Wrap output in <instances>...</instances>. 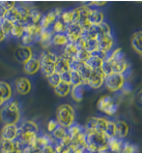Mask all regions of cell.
Returning a JSON list of instances; mask_svg holds the SVG:
<instances>
[{
  "label": "cell",
  "mask_w": 142,
  "mask_h": 153,
  "mask_svg": "<svg viewBox=\"0 0 142 153\" xmlns=\"http://www.w3.org/2000/svg\"><path fill=\"white\" fill-rule=\"evenodd\" d=\"M21 118V108L17 100H10L6 102L0 109V120L4 125H18Z\"/></svg>",
  "instance_id": "cell-1"
},
{
  "label": "cell",
  "mask_w": 142,
  "mask_h": 153,
  "mask_svg": "<svg viewBox=\"0 0 142 153\" xmlns=\"http://www.w3.org/2000/svg\"><path fill=\"white\" fill-rule=\"evenodd\" d=\"M56 121L58 125L64 128H69L75 123L76 112L70 103H61L56 109Z\"/></svg>",
  "instance_id": "cell-2"
},
{
  "label": "cell",
  "mask_w": 142,
  "mask_h": 153,
  "mask_svg": "<svg viewBox=\"0 0 142 153\" xmlns=\"http://www.w3.org/2000/svg\"><path fill=\"white\" fill-rule=\"evenodd\" d=\"M96 107H98L99 111L102 112L103 114L107 115V116H113L117 112V109H118V105L115 102L114 98L110 95L102 96L98 100Z\"/></svg>",
  "instance_id": "cell-3"
},
{
  "label": "cell",
  "mask_w": 142,
  "mask_h": 153,
  "mask_svg": "<svg viewBox=\"0 0 142 153\" xmlns=\"http://www.w3.org/2000/svg\"><path fill=\"white\" fill-rule=\"evenodd\" d=\"M125 84L126 76L123 75H118V74H112L110 76H107L104 80V85L111 92L120 91Z\"/></svg>",
  "instance_id": "cell-4"
},
{
  "label": "cell",
  "mask_w": 142,
  "mask_h": 153,
  "mask_svg": "<svg viewBox=\"0 0 142 153\" xmlns=\"http://www.w3.org/2000/svg\"><path fill=\"white\" fill-rule=\"evenodd\" d=\"M15 90L19 95H27L32 90V83L26 76H19L15 80Z\"/></svg>",
  "instance_id": "cell-5"
},
{
  "label": "cell",
  "mask_w": 142,
  "mask_h": 153,
  "mask_svg": "<svg viewBox=\"0 0 142 153\" xmlns=\"http://www.w3.org/2000/svg\"><path fill=\"white\" fill-rule=\"evenodd\" d=\"M108 119L105 117H92L88 120L86 125L84 126L85 130H92V131L104 132L107 125Z\"/></svg>",
  "instance_id": "cell-6"
},
{
  "label": "cell",
  "mask_w": 142,
  "mask_h": 153,
  "mask_svg": "<svg viewBox=\"0 0 142 153\" xmlns=\"http://www.w3.org/2000/svg\"><path fill=\"white\" fill-rule=\"evenodd\" d=\"M99 44V50L103 53H109L113 50L114 37L112 34H99L96 37Z\"/></svg>",
  "instance_id": "cell-7"
},
{
  "label": "cell",
  "mask_w": 142,
  "mask_h": 153,
  "mask_svg": "<svg viewBox=\"0 0 142 153\" xmlns=\"http://www.w3.org/2000/svg\"><path fill=\"white\" fill-rule=\"evenodd\" d=\"M83 28L79 25L78 23H72L67 26V30H65V35L67 36L69 42H73L75 44L79 38L82 37L83 35Z\"/></svg>",
  "instance_id": "cell-8"
},
{
  "label": "cell",
  "mask_w": 142,
  "mask_h": 153,
  "mask_svg": "<svg viewBox=\"0 0 142 153\" xmlns=\"http://www.w3.org/2000/svg\"><path fill=\"white\" fill-rule=\"evenodd\" d=\"M18 134H19V127L16 124H6L1 128V139L6 141H16Z\"/></svg>",
  "instance_id": "cell-9"
},
{
  "label": "cell",
  "mask_w": 142,
  "mask_h": 153,
  "mask_svg": "<svg viewBox=\"0 0 142 153\" xmlns=\"http://www.w3.org/2000/svg\"><path fill=\"white\" fill-rule=\"evenodd\" d=\"M106 76H104L102 71H91L88 80H87V86L92 89H100L104 85V80Z\"/></svg>",
  "instance_id": "cell-10"
},
{
  "label": "cell",
  "mask_w": 142,
  "mask_h": 153,
  "mask_svg": "<svg viewBox=\"0 0 142 153\" xmlns=\"http://www.w3.org/2000/svg\"><path fill=\"white\" fill-rule=\"evenodd\" d=\"M15 57L18 61L24 64L28 60H30L32 57H34L32 48L31 47H24V46L19 47L15 52Z\"/></svg>",
  "instance_id": "cell-11"
},
{
  "label": "cell",
  "mask_w": 142,
  "mask_h": 153,
  "mask_svg": "<svg viewBox=\"0 0 142 153\" xmlns=\"http://www.w3.org/2000/svg\"><path fill=\"white\" fill-rule=\"evenodd\" d=\"M40 69V61L37 57H32L30 60L23 64V71L26 75L34 76Z\"/></svg>",
  "instance_id": "cell-12"
},
{
  "label": "cell",
  "mask_w": 142,
  "mask_h": 153,
  "mask_svg": "<svg viewBox=\"0 0 142 153\" xmlns=\"http://www.w3.org/2000/svg\"><path fill=\"white\" fill-rule=\"evenodd\" d=\"M87 20L90 23V25H100L103 22H105V15L99 8L90 7L88 12V16H87Z\"/></svg>",
  "instance_id": "cell-13"
},
{
  "label": "cell",
  "mask_w": 142,
  "mask_h": 153,
  "mask_svg": "<svg viewBox=\"0 0 142 153\" xmlns=\"http://www.w3.org/2000/svg\"><path fill=\"white\" fill-rule=\"evenodd\" d=\"M58 19V17L56 16L55 12L50 10L46 13V15L42 16V19L40 21V26L43 30H47V29H51V27L53 26V24L56 22V20Z\"/></svg>",
  "instance_id": "cell-14"
},
{
  "label": "cell",
  "mask_w": 142,
  "mask_h": 153,
  "mask_svg": "<svg viewBox=\"0 0 142 153\" xmlns=\"http://www.w3.org/2000/svg\"><path fill=\"white\" fill-rule=\"evenodd\" d=\"M23 148L18 141H6L0 139V153H10L15 149L23 150Z\"/></svg>",
  "instance_id": "cell-15"
},
{
  "label": "cell",
  "mask_w": 142,
  "mask_h": 153,
  "mask_svg": "<svg viewBox=\"0 0 142 153\" xmlns=\"http://www.w3.org/2000/svg\"><path fill=\"white\" fill-rule=\"evenodd\" d=\"M130 131V126L127 121L125 120H118L115 121V137L118 139L123 140L127 138Z\"/></svg>",
  "instance_id": "cell-16"
},
{
  "label": "cell",
  "mask_w": 142,
  "mask_h": 153,
  "mask_svg": "<svg viewBox=\"0 0 142 153\" xmlns=\"http://www.w3.org/2000/svg\"><path fill=\"white\" fill-rule=\"evenodd\" d=\"M112 71H113V74H118V75H123L129 71L130 68V63L127 59L123 58V59H119L115 62H112Z\"/></svg>",
  "instance_id": "cell-17"
},
{
  "label": "cell",
  "mask_w": 142,
  "mask_h": 153,
  "mask_svg": "<svg viewBox=\"0 0 142 153\" xmlns=\"http://www.w3.org/2000/svg\"><path fill=\"white\" fill-rule=\"evenodd\" d=\"M54 33L52 32L50 29H47V30H42V32L39 35V39L37 42H40V44L42 45L43 49L44 50H49L52 47L51 44V39L53 36Z\"/></svg>",
  "instance_id": "cell-18"
},
{
  "label": "cell",
  "mask_w": 142,
  "mask_h": 153,
  "mask_svg": "<svg viewBox=\"0 0 142 153\" xmlns=\"http://www.w3.org/2000/svg\"><path fill=\"white\" fill-rule=\"evenodd\" d=\"M71 60L67 59V57H64V55H60L57 57L55 63V73H57L58 75L64 73V71H70V64H71Z\"/></svg>",
  "instance_id": "cell-19"
},
{
  "label": "cell",
  "mask_w": 142,
  "mask_h": 153,
  "mask_svg": "<svg viewBox=\"0 0 142 153\" xmlns=\"http://www.w3.org/2000/svg\"><path fill=\"white\" fill-rule=\"evenodd\" d=\"M0 96L4 100V102L13 98V87L6 81H0Z\"/></svg>",
  "instance_id": "cell-20"
},
{
  "label": "cell",
  "mask_w": 142,
  "mask_h": 153,
  "mask_svg": "<svg viewBox=\"0 0 142 153\" xmlns=\"http://www.w3.org/2000/svg\"><path fill=\"white\" fill-rule=\"evenodd\" d=\"M123 143H125V141H123L121 139L116 138V137L108 139L107 142L108 151L111 153H120L121 149H123Z\"/></svg>",
  "instance_id": "cell-21"
},
{
  "label": "cell",
  "mask_w": 142,
  "mask_h": 153,
  "mask_svg": "<svg viewBox=\"0 0 142 153\" xmlns=\"http://www.w3.org/2000/svg\"><path fill=\"white\" fill-rule=\"evenodd\" d=\"M57 57H58V55H56L54 52H52L50 50H44V52H42V54H40L39 59L40 61V64L55 65Z\"/></svg>",
  "instance_id": "cell-22"
},
{
  "label": "cell",
  "mask_w": 142,
  "mask_h": 153,
  "mask_svg": "<svg viewBox=\"0 0 142 153\" xmlns=\"http://www.w3.org/2000/svg\"><path fill=\"white\" fill-rule=\"evenodd\" d=\"M20 131H27V132H33V134H39L40 128L39 125L32 120H25L21 123L20 125H18Z\"/></svg>",
  "instance_id": "cell-23"
},
{
  "label": "cell",
  "mask_w": 142,
  "mask_h": 153,
  "mask_svg": "<svg viewBox=\"0 0 142 153\" xmlns=\"http://www.w3.org/2000/svg\"><path fill=\"white\" fill-rule=\"evenodd\" d=\"M131 45L132 48L136 53L139 54V56H142V34L141 31L135 32L131 38Z\"/></svg>",
  "instance_id": "cell-24"
},
{
  "label": "cell",
  "mask_w": 142,
  "mask_h": 153,
  "mask_svg": "<svg viewBox=\"0 0 142 153\" xmlns=\"http://www.w3.org/2000/svg\"><path fill=\"white\" fill-rule=\"evenodd\" d=\"M70 94L74 102H81L84 97V86H71Z\"/></svg>",
  "instance_id": "cell-25"
},
{
  "label": "cell",
  "mask_w": 142,
  "mask_h": 153,
  "mask_svg": "<svg viewBox=\"0 0 142 153\" xmlns=\"http://www.w3.org/2000/svg\"><path fill=\"white\" fill-rule=\"evenodd\" d=\"M77 53H78V49H77V47H76V45L73 44V42H69V44L64 46L62 55H64V57H67V59L71 60V61H73V60H76V55H77Z\"/></svg>",
  "instance_id": "cell-26"
},
{
  "label": "cell",
  "mask_w": 142,
  "mask_h": 153,
  "mask_svg": "<svg viewBox=\"0 0 142 153\" xmlns=\"http://www.w3.org/2000/svg\"><path fill=\"white\" fill-rule=\"evenodd\" d=\"M103 62L104 61L101 59V57L98 55V54H93V55L90 56V58L88 59V61L86 62V65L91 69L92 71H100L101 67H102Z\"/></svg>",
  "instance_id": "cell-27"
},
{
  "label": "cell",
  "mask_w": 142,
  "mask_h": 153,
  "mask_svg": "<svg viewBox=\"0 0 142 153\" xmlns=\"http://www.w3.org/2000/svg\"><path fill=\"white\" fill-rule=\"evenodd\" d=\"M52 47H64L65 45L69 44V39L65 33H54L51 39Z\"/></svg>",
  "instance_id": "cell-28"
},
{
  "label": "cell",
  "mask_w": 142,
  "mask_h": 153,
  "mask_svg": "<svg viewBox=\"0 0 142 153\" xmlns=\"http://www.w3.org/2000/svg\"><path fill=\"white\" fill-rule=\"evenodd\" d=\"M70 91H71V85L65 84V83L60 82L57 86L54 88V92L57 96L59 97H65L70 94Z\"/></svg>",
  "instance_id": "cell-29"
},
{
  "label": "cell",
  "mask_w": 142,
  "mask_h": 153,
  "mask_svg": "<svg viewBox=\"0 0 142 153\" xmlns=\"http://www.w3.org/2000/svg\"><path fill=\"white\" fill-rule=\"evenodd\" d=\"M125 57L126 56H125V54L123 53L121 49L116 48V49H113L111 52H109L106 61H108L109 63H112V62H115V61H117V60L123 59V58H125Z\"/></svg>",
  "instance_id": "cell-30"
},
{
  "label": "cell",
  "mask_w": 142,
  "mask_h": 153,
  "mask_svg": "<svg viewBox=\"0 0 142 153\" xmlns=\"http://www.w3.org/2000/svg\"><path fill=\"white\" fill-rule=\"evenodd\" d=\"M24 30H25L26 34L29 35H33V36H37L39 39V35L42 32L43 29L40 28V24H32V23H28L27 25L24 26Z\"/></svg>",
  "instance_id": "cell-31"
},
{
  "label": "cell",
  "mask_w": 142,
  "mask_h": 153,
  "mask_svg": "<svg viewBox=\"0 0 142 153\" xmlns=\"http://www.w3.org/2000/svg\"><path fill=\"white\" fill-rule=\"evenodd\" d=\"M84 131V127L81 126L80 124H78V123H74L72 126H70L69 128H67V134H69L70 137H71V139L73 140V139H76L78 138L79 136H80L82 132Z\"/></svg>",
  "instance_id": "cell-32"
},
{
  "label": "cell",
  "mask_w": 142,
  "mask_h": 153,
  "mask_svg": "<svg viewBox=\"0 0 142 153\" xmlns=\"http://www.w3.org/2000/svg\"><path fill=\"white\" fill-rule=\"evenodd\" d=\"M59 19L65 24V25H70V24L75 22V15H74V10H62V13L60 15Z\"/></svg>",
  "instance_id": "cell-33"
},
{
  "label": "cell",
  "mask_w": 142,
  "mask_h": 153,
  "mask_svg": "<svg viewBox=\"0 0 142 153\" xmlns=\"http://www.w3.org/2000/svg\"><path fill=\"white\" fill-rule=\"evenodd\" d=\"M24 33H25V30H24V25H22V24H20V23H15V24H13L10 36L20 39V38L24 35Z\"/></svg>",
  "instance_id": "cell-34"
},
{
  "label": "cell",
  "mask_w": 142,
  "mask_h": 153,
  "mask_svg": "<svg viewBox=\"0 0 142 153\" xmlns=\"http://www.w3.org/2000/svg\"><path fill=\"white\" fill-rule=\"evenodd\" d=\"M85 50L93 55V54H98L100 50H99V44L98 40L96 39H85Z\"/></svg>",
  "instance_id": "cell-35"
},
{
  "label": "cell",
  "mask_w": 142,
  "mask_h": 153,
  "mask_svg": "<svg viewBox=\"0 0 142 153\" xmlns=\"http://www.w3.org/2000/svg\"><path fill=\"white\" fill-rule=\"evenodd\" d=\"M71 86H87L86 81L76 71H71Z\"/></svg>",
  "instance_id": "cell-36"
},
{
  "label": "cell",
  "mask_w": 142,
  "mask_h": 153,
  "mask_svg": "<svg viewBox=\"0 0 142 153\" xmlns=\"http://www.w3.org/2000/svg\"><path fill=\"white\" fill-rule=\"evenodd\" d=\"M20 17H21V16H20L19 13H18V10H16V8H13V10L6 12L4 20L10 22L12 24H15V23H18V22H19Z\"/></svg>",
  "instance_id": "cell-37"
},
{
  "label": "cell",
  "mask_w": 142,
  "mask_h": 153,
  "mask_svg": "<svg viewBox=\"0 0 142 153\" xmlns=\"http://www.w3.org/2000/svg\"><path fill=\"white\" fill-rule=\"evenodd\" d=\"M50 30L53 33H65V30H67V25L61 21V20L58 18L56 20V22L53 24V26L51 27Z\"/></svg>",
  "instance_id": "cell-38"
},
{
  "label": "cell",
  "mask_w": 142,
  "mask_h": 153,
  "mask_svg": "<svg viewBox=\"0 0 142 153\" xmlns=\"http://www.w3.org/2000/svg\"><path fill=\"white\" fill-rule=\"evenodd\" d=\"M104 134L107 137L108 139L110 138H114L115 137V121L112 120H108L106 128L104 130Z\"/></svg>",
  "instance_id": "cell-39"
},
{
  "label": "cell",
  "mask_w": 142,
  "mask_h": 153,
  "mask_svg": "<svg viewBox=\"0 0 142 153\" xmlns=\"http://www.w3.org/2000/svg\"><path fill=\"white\" fill-rule=\"evenodd\" d=\"M20 39H21L22 46H24V47H31L32 45H34L35 42H37V36L26 34V33H24V35L20 38Z\"/></svg>",
  "instance_id": "cell-40"
},
{
  "label": "cell",
  "mask_w": 142,
  "mask_h": 153,
  "mask_svg": "<svg viewBox=\"0 0 142 153\" xmlns=\"http://www.w3.org/2000/svg\"><path fill=\"white\" fill-rule=\"evenodd\" d=\"M67 128H64V127H62V126H58L53 132H52L51 136L53 137L54 140L58 142V141L62 140V139H64V137L67 136Z\"/></svg>",
  "instance_id": "cell-41"
},
{
  "label": "cell",
  "mask_w": 142,
  "mask_h": 153,
  "mask_svg": "<svg viewBox=\"0 0 142 153\" xmlns=\"http://www.w3.org/2000/svg\"><path fill=\"white\" fill-rule=\"evenodd\" d=\"M42 13H40V10H37V8L32 7L30 10V13H29V20H30V23L32 24H40V21L42 19Z\"/></svg>",
  "instance_id": "cell-42"
},
{
  "label": "cell",
  "mask_w": 142,
  "mask_h": 153,
  "mask_svg": "<svg viewBox=\"0 0 142 153\" xmlns=\"http://www.w3.org/2000/svg\"><path fill=\"white\" fill-rule=\"evenodd\" d=\"M40 71H42V74L46 78H49L50 76L53 75L55 73V65L52 64H40Z\"/></svg>",
  "instance_id": "cell-43"
},
{
  "label": "cell",
  "mask_w": 142,
  "mask_h": 153,
  "mask_svg": "<svg viewBox=\"0 0 142 153\" xmlns=\"http://www.w3.org/2000/svg\"><path fill=\"white\" fill-rule=\"evenodd\" d=\"M90 56L91 54L86 50H80L78 51L77 55H76V60L79 62H82V63H86L89 58H90Z\"/></svg>",
  "instance_id": "cell-44"
},
{
  "label": "cell",
  "mask_w": 142,
  "mask_h": 153,
  "mask_svg": "<svg viewBox=\"0 0 142 153\" xmlns=\"http://www.w3.org/2000/svg\"><path fill=\"white\" fill-rule=\"evenodd\" d=\"M120 153H138V147L129 142H125Z\"/></svg>",
  "instance_id": "cell-45"
},
{
  "label": "cell",
  "mask_w": 142,
  "mask_h": 153,
  "mask_svg": "<svg viewBox=\"0 0 142 153\" xmlns=\"http://www.w3.org/2000/svg\"><path fill=\"white\" fill-rule=\"evenodd\" d=\"M12 27H13V24L10 23V22L6 21V20H2V21H0V28H1L2 31L5 33L6 36H10Z\"/></svg>",
  "instance_id": "cell-46"
},
{
  "label": "cell",
  "mask_w": 142,
  "mask_h": 153,
  "mask_svg": "<svg viewBox=\"0 0 142 153\" xmlns=\"http://www.w3.org/2000/svg\"><path fill=\"white\" fill-rule=\"evenodd\" d=\"M47 79H48L49 85H50L51 87H53V88H55V87L57 86L60 82H61V80H60V76L58 75L57 73H54L53 75L50 76L49 78H47Z\"/></svg>",
  "instance_id": "cell-47"
},
{
  "label": "cell",
  "mask_w": 142,
  "mask_h": 153,
  "mask_svg": "<svg viewBox=\"0 0 142 153\" xmlns=\"http://www.w3.org/2000/svg\"><path fill=\"white\" fill-rule=\"evenodd\" d=\"M101 71L102 73L104 74V76H110L113 74V71H112V65L111 63H109L108 61H104L103 64H102V67H101Z\"/></svg>",
  "instance_id": "cell-48"
},
{
  "label": "cell",
  "mask_w": 142,
  "mask_h": 153,
  "mask_svg": "<svg viewBox=\"0 0 142 153\" xmlns=\"http://www.w3.org/2000/svg\"><path fill=\"white\" fill-rule=\"evenodd\" d=\"M58 126H59V125H58L57 121H56L55 119H51V120H49L48 123H47V131L51 134Z\"/></svg>",
  "instance_id": "cell-49"
},
{
  "label": "cell",
  "mask_w": 142,
  "mask_h": 153,
  "mask_svg": "<svg viewBox=\"0 0 142 153\" xmlns=\"http://www.w3.org/2000/svg\"><path fill=\"white\" fill-rule=\"evenodd\" d=\"M0 5H1L2 7L7 12V10H13V8H16V6H17V2H15V1H0Z\"/></svg>",
  "instance_id": "cell-50"
},
{
  "label": "cell",
  "mask_w": 142,
  "mask_h": 153,
  "mask_svg": "<svg viewBox=\"0 0 142 153\" xmlns=\"http://www.w3.org/2000/svg\"><path fill=\"white\" fill-rule=\"evenodd\" d=\"M59 76H60V80H61L62 83L71 85V71H64V73L60 74Z\"/></svg>",
  "instance_id": "cell-51"
},
{
  "label": "cell",
  "mask_w": 142,
  "mask_h": 153,
  "mask_svg": "<svg viewBox=\"0 0 142 153\" xmlns=\"http://www.w3.org/2000/svg\"><path fill=\"white\" fill-rule=\"evenodd\" d=\"M76 47H77L78 51L80 50H85V39L83 37L79 38V39L77 40V42H75Z\"/></svg>",
  "instance_id": "cell-52"
},
{
  "label": "cell",
  "mask_w": 142,
  "mask_h": 153,
  "mask_svg": "<svg viewBox=\"0 0 142 153\" xmlns=\"http://www.w3.org/2000/svg\"><path fill=\"white\" fill-rule=\"evenodd\" d=\"M42 153H56L55 152V149H54V145H47L43 148L42 150Z\"/></svg>",
  "instance_id": "cell-53"
},
{
  "label": "cell",
  "mask_w": 142,
  "mask_h": 153,
  "mask_svg": "<svg viewBox=\"0 0 142 153\" xmlns=\"http://www.w3.org/2000/svg\"><path fill=\"white\" fill-rule=\"evenodd\" d=\"M123 93H125V94H129L130 92H131V88H130V86H129V84H128L127 82H126V84L123 85V87L121 88L120 90Z\"/></svg>",
  "instance_id": "cell-54"
},
{
  "label": "cell",
  "mask_w": 142,
  "mask_h": 153,
  "mask_svg": "<svg viewBox=\"0 0 142 153\" xmlns=\"http://www.w3.org/2000/svg\"><path fill=\"white\" fill-rule=\"evenodd\" d=\"M5 13H6V10L0 5V21L4 20V17H5Z\"/></svg>",
  "instance_id": "cell-55"
},
{
  "label": "cell",
  "mask_w": 142,
  "mask_h": 153,
  "mask_svg": "<svg viewBox=\"0 0 142 153\" xmlns=\"http://www.w3.org/2000/svg\"><path fill=\"white\" fill-rule=\"evenodd\" d=\"M6 35H5V33L3 32V31H2V29L0 28V44H1V42H3L4 40L6 39Z\"/></svg>",
  "instance_id": "cell-56"
},
{
  "label": "cell",
  "mask_w": 142,
  "mask_h": 153,
  "mask_svg": "<svg viewBox=\"0 0 142 153\" xmlns=\"http://www.w3.org/2000/svg\"><path fill=\"white\" fill-rule=\"evenodd\" d=\"M10 153H22V150H20V149H15L13 151L10 152Z\"/></svg>",
  "instance_id": "cell-57"
},
{
  "label": "cell",
  "mask_w": 142,
  "mask_h": 153,
  "mask_svg": "<svg viewBox=\"0 0 142 153\" xmlns=\"http://www.w3.org/2000/svg\"><path fill=\"white\" fill-rule=\"evenodd\" d=\"M4 103H5V102H4V100H2V98H1V96H0V108H1L2 105H4Z\"/></svg>",
  "instance_id": "cell-58"
}]
</instances>
